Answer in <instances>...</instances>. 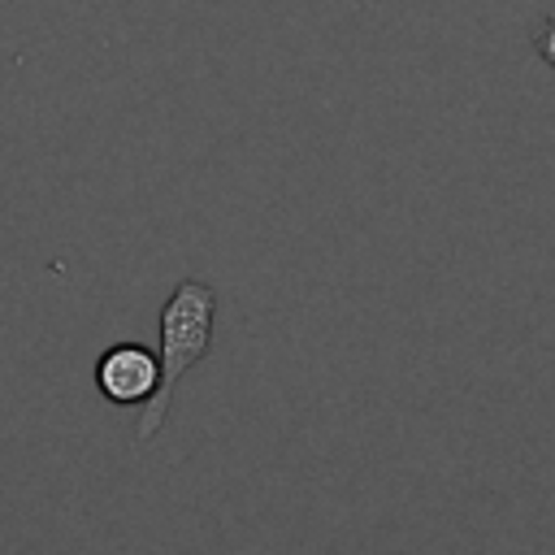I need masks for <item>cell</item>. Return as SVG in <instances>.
I'll list each match as a JSON object with an SVG mask.
<instances>
[{"label": "cell", "mask_w": 555, "mask_h": 555, "mask_svg": "<svg viewBox=\"0 0 555 555\" xmlns=\"http://www.w3.org/2000/svg\"><path fill=\"white\" fill-rule=\"evenodd\" d=\"M212 325H217V291L199 278H182L160 308V347H156L160 377H156V390L139 403L143 408L139 429H134L139 442L156 438V429L169 416L173 386L212 351Z\"/></svg>", "instance_id": "6da1fadb"}, {"label": "cell", "mask_w": 555, "mask_h": 555, "mask_svg": "<svg viewBox=\"0 0 555 555\" xmlns=\"http://www.w3.org/2000/svg\"><path fill=\"white\" fill-rule=\"evenodd\" d=\"M156 377H160V360L143 343H113L95 360V390L117 408L143 403L156 390Z\"/></svg>", "instance_id": "7a4b0ae2"}, {"label": "cell", "mask_w": 555, "mask_h": 555, "mask_svg": "<svg viewBox=\"0 0 555 555\" xmlns=\"http://www.w3.org/2000/svg\"><path fill=\"white\" fill-rule=\"evenodd\" d=\"M533 52L555 69V17H546V22L538 26V35H533Z\"/></svg>", "instance_id": "3957f363"}]
</instances>
